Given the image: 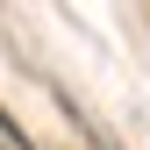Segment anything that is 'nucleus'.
Wrapping results in <instances>:
<instances>
[]
</instances>
